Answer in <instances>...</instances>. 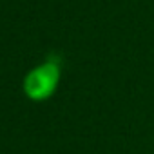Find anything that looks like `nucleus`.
Here are the masks:
<instances>
[{
	"label": "nucleus",
	"mask_w": 154,
	"mask_h": 154,
	"mask_svg": "<svg viewBox=\"0 0 154 154\" xmlns=\"http://www.w3.org/2000/svg\"><path fill=\"white\" fill-rule=\"evenodd\" d=\"M62 76L63 67L60 58L47 56L45 60L38 62L36 65L26 71L20 84L22 93L33 103H45L56 94L62 84Z\"/></svg>",
	"instance_id": "f257e3e1"
}]
</instances>
